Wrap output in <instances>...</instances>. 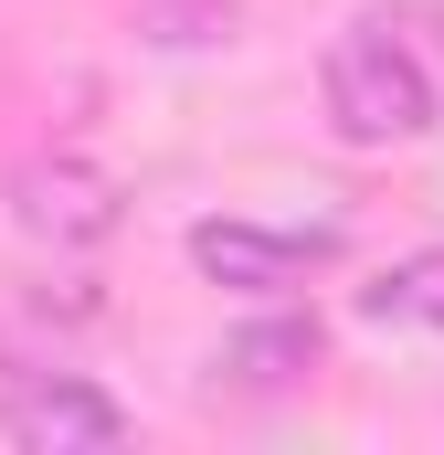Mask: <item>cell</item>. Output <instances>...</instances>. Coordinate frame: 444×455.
<instances>
[{"instance_id": "7", "label": "cell", "mask_w": 444, "mask_h": 455, "mask_svg": "<svg viewBox=\"0 0 444 455\" xmlns=\"http://www.w3.org/2000/svg\"><path fill=\"white\" fill-rule=\"evenodd\" d=\"M233 0H138V32L148 43H170V53H191V43H233Z\"/></svg>"}, {"instance_id": "3", "label": "cell", "mask_w": 444, "mask_h": 455, "mask_svg": "<svg viewBox=\"0 0 444 455\" xmlns=\"http://www.w3.org/2000/svg\"><path fill=\"white\" fill-rule=\"evenodd\" d=\"M0 435L21 455H107L127 445V413H116L96 381H64V371H32L0 392Z\"/></svg>"}, {"instance_id": "1", "label": "cell", "mask_w": 444, "mask_h": 455, "mask_svg": "<svg viewBox=\"0 0 444 455\" xmlns=\"http://www.w3.org/2000/svg\"><path fill=\"white\" fill-rule=\"evenodd\" d=\"M318 96H329V127L349 148H402V138L434 127V75L392 21H349L338 32L329 64H318Z\"/></svg>"}, {"instance_id": "5", "label": "cell", "mask_w": 444, "mask_h": 455, "mask_svg": "<svg viewBox=\"0 0 444 455\" xmlns=\"http://www.w3.org/2000/svg\"><path fill=\"white\" fill-rule=\"evenodd\" d=\"M307 371H318V318H265V329L222 339V381H243V392H286Z\"/></svg>"}, {"instance_id": "2", "label": "cell", "mask_w": 444, "mask_h": 455, "mask_svg": "<svg viewBox=\"0 0 444 455\" xmlns=\"http://www.w3.org/2000/svg\"><path fill=\"white\" fill-rule=\"evenodd\" d=\"M0 202H11V223L32 233V243H53V254H85V243H107V233L127 223V191H116L96 159H75V148H32V159H11Z\"/></svg>"}, {"instance_id": "6", "label": "cell", "mask_w": 444, "mask_h": 455, "mask_svg": "<svg viewBox=\"0 0 444 455\" xmlns=\"http://www.w3.org/2000/svg\"><path fill=\"white\" fill-rule=\"evenodd\" d=\"M360 318H381V329H444V243L413 254V265H392L381 286H360Z\"/></svg>"}, {"instance_id": "4", "label": "cell", "mask_w": 444, "mask_h": 455, "mask_svg": "<svg viewBox=\"0 0 444 455\" xmlns=\"http://www.w3.org/2000/svg\"><path fill=\"white\" fill-rule=\"evenodd\" d=\"M191 265L212 286H243V297H275V286H307L318 265H338V233H275V223H191Z\"/></svg>"}]
</instances>
